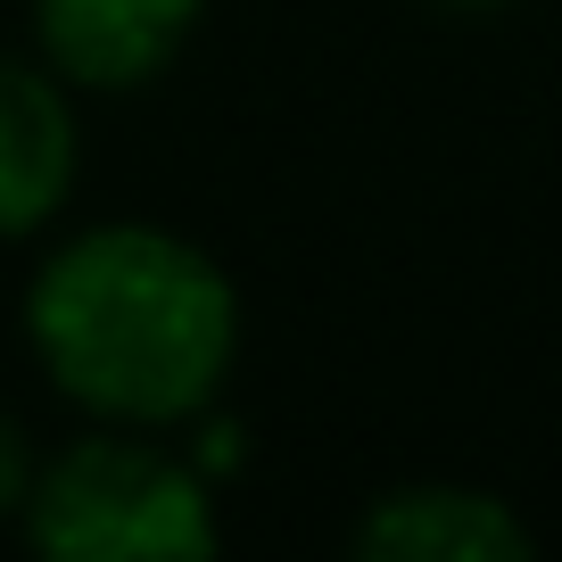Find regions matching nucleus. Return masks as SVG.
<instances>
[{
    "instance_id": "f257e3e1",
    "label": "nucleus",
    "mask_w": 562,
    "mask_h": 562,
    "mask_svg": "<svg viewBox=\"0 0 562 562\" xmlns=\"http://www.w3.org/2000/svg\"><path fill=\"white\" fill-rule=\"evenodd\" d=\"M25 348L75 414L182 430L240 364V290L166 224H91L25 281Z\"/></svg>"
},
{
    "instance_id": "f03ea898",
    "label": "nucleus",
    "mask_w": 562,
    "mask_h": 562,
    "mask_svg": "<svg viewBox=\"0 0 562 562\" xmlns=\"http://www.w3.org/2000/svg\"><path fill=\"white\" fill-rule=\"evenodd\" d=\"M18 521L50 562H191L224 538L215 480L191 456L158 447V430L124 422H100L75 447L42 456Z\"/></svg>"
},
{
    "instance_id": "7ed1b4c3",
    "label": "nucleus",
    "mask_w": 562,
    "mask_h": 562,
    "mask_svg": "<svg viewBox=\"0 0 562 562\" xmlns=\"http://www.w3.org/2000/svg\"><path fill=\"white\" fill-rule=\"evenodd\" d=\"M207 0H34V50L67 91H140L191 50Z\"/></svg>"
},
{
    "instance_id": "20e7f679",
    "label": "nucleus",
    "mask_w": 562,
    "mask_h": 562,
    "mask_svg": "<svg viewBox=\"0 0 562 562\" xmlns=\"http://www.w3.org/2000/svg\"><path fill=\"white\" fill-rule=\"evenodd\" d=\"M75 166H83L75 91L42 58L0 50V240L50 232L75 199Z\"/></svg>"
},
{
    "instance_id": "39448f33",
    "label": "nucleus",
    "mask_w": 562,
    "mask_h": 562,
    "mask_svg": "<svg viewBox=\"0 0 562 562\" xmlns=\"http://www.w3.org/2000/svg\"><path fill=\"white\" fill-rule=\"evenodd\" d=\"M356 554L364 562H529L538 554V529L488 488L414 480V488H389L364 505Z\"/></svg>"
},
{
    "instance_id": "423d86ee",
    "label": "nucleus",
    "mask_w": 562,
    "mask_h": 562,
    "mask_svg": "<svg viewBox=\"0 0 562 562\" xmlns=\"http://www.w3.org/2000/svg\"><path fill=\"white\" fill-rule=\"evenodd\" d=\"M34 439H25V422L0 405V521H18V505H25V488H34Z\"/></svg>"
},
{
    "instance_id": "0eeeda50",
    "label": "nucleus",
    "mask_w": 562,
    "mask_h": 562,
    "mask_svg": "<svg viewBox=\"0 0 562 562\" xmlns=\"http://www.w3.org/2000/svg\"><path fill=\"white\" fill-rule=\"evenodd\" d=\"M439 9H513V0H439Z\"/></svg>"
}]
</instances>
